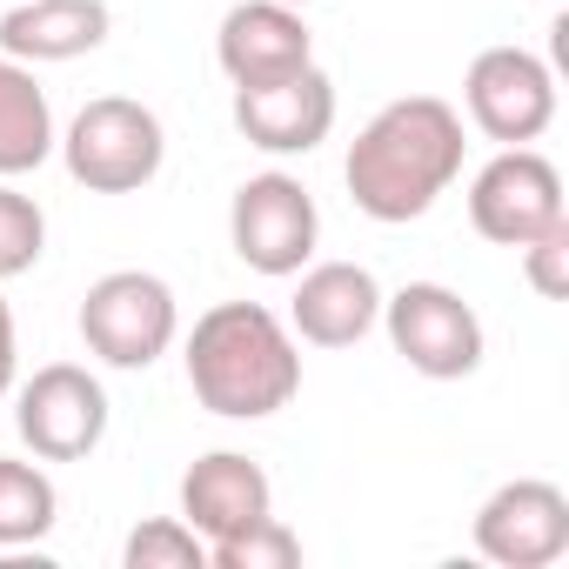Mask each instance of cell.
Segmentation results:
<instances>
[{"label":"cell","mask_w":569,"mask_h":569,"mask_svg":"<svg viewBox=\"0 0 569 569\" xmlns=\"http://www.w3.org/2000/svg\"><path fill=\"white\" fill-rule=\"evenodd\" d=\"M462 114L442 94H402L349 141V201L382 228L422 221L462 174Z\"/></svg>","instance_id":"6da1fadb"},{"label":"cell","mask_w":569,"mask_h":569,"mask_svg":"<svg viewBox=\"0 0 569 569\" xmlns=\"http://www.w3.org/2000/svg\"><path fill=\"white\" fill-rule=\"evenodd\" d=\"M188 389L221 422H261L289 409L302 389V349L296 329L261 302H214L188 329Z\"/></svg>","instance_id":"7a4b0ae2"},{"label":"cell","mask_w":569,"mask_h":569,"mask_svg":"<svg viewBox=\"0 0 569 569\" xmlns=\"http://www.w3.org/2000/svg\"><path fill=\"white\" fill-rule=\"evenodd\" d=\"M54 148H61L68 174H74L88 194H134V188H148V181L161 174V161H168L161 114L141 108V101H128V94L88 101V108L68 121V134H61Z\"/></svg>","instance_id":"3957f363"},{"label":"cell","mask_w":569,"mask_h":569,"mask_svg":"<svg viewBox=\"0 0 569 569\" xmlns=\"http://www.w3.org/2000/svg\"><path fill=\"white\" fill-rule=\"evenodd\" d=\"M181 336L174 289L148 268H114L81 296V342L108 369H154Z\"/></svg>","instance_id":"277c9868"},{"label":"cell","mask_w":569,"mask_h":569,"mask_svg":"<svg viewBox=\"0 0 569 569\" xmlns=\"http://www.w3.org/2000/svg\"><path fill=\"white\" fill-rule=\"evenodd\" d=\"M316 234H322V214H316V194L296 181V174H248L228 201V241L234 254L254 268V274H302L309 254H316Z\"/></svg>","instance_id":"5b68a950"},{"label":"cell","mask_w":569,"mask_h":569,"mask_svg":"<svg viewBox=\"0 0 569 569\" xmlns=\"http://www.w3.org/2000/svg\"><path fill=\"white\" fill-rule=\"evenodd\" d=\"M382 329L396 356L429 382H462L482 369V316L442 281H409V289L382 296Z\"/></svg>","instance_id":"8992f818"},{"label":"cell","mask_w":569,"mask_h":569,"mask_svg":"<svg viewBox=\"0 0 569 569\" xmlns=\"http://www.w3.org/2000/svg\"><path fill=\"white\" fill-rule=\"evenodd\" d=\"M108 389L81 362H48L14 396V429L41 462H81L108 436Z\"/></svg>","instance_id":"52a82bcc"},{"label":"cell","mask_w":569,"mask_h":569,"mask_svg":"<svg viewBox=\"0 0 569 569\" xmlns=\"http://www.w3.org/2000/svg\"><path fill=\"white\" fill-rule=\"evenodd\" d=\"M462 108L489 141L529 148L556 121V74L529 48H482L462 74Z\"/></svg>","instance_id":"ba28073f"},{"label":"cell","mask_w":569,"mask_h":569,"mask_svg":"<svg viewBox=\"0 0 569 569\" xmlns=\"http://www.w3.org/2000/svg\"><path fill=\"white\" fill-rule=\"evenodd\" d=\"M469 221L496 248H522L542 228H556L562 221V174H556V161L536 154V148H502L496 161H482L476 181H469Z\"/></svg>","instance_id":"9c48e42d"},{"label":"cell","mask_w":569,"mask_h":569,"mask_svg":"<svg viewBox=\"0 0 569 569\" xmlns=\"http://www.w3.org/2000/svg\"><path fill=\"white\" fill-rule=\"evenodd\" d=\"M469 536L496 569H549L569 549V496L542 476H516L476 509Z\"/></svg>","instance_id":"30bf717a"},{"label":"cell","mask_w":569,"mask_h":569,"mask_svg":"<svg viewBox=\"0 0 569 569\" xmlns=\"http://www.w3.org/2000/svg\"><path fill=\"white\" fill-rule=\"evenodd\" d=\"M234 128L261 154H316L336 128V81L309 61L281 81L234 88Z\"/></svg>","instance_id":"8fae6325"},{"label":"cell","mask_w":569,"mask_h":569,"mask_svg":"<svg viewBox=\"0 0 569 569\" xmlns=\"http://www.w3.org/2000/svg\"><path fill=\"white\" fill-rule=\"evenodd\" d=\"M214 61L234 88H254V81H281L316 61V34L302 21V8H281V0H234L221 14V34H214Z\"/></svg>","instance_id":"7c38bea8"},{"label":"cell","mask_w":569,"mask_h":569,"mask_svg":"<svg viewBox=\"0 0 569 569\" xmlns=\"http://www.w3.org/2000/svg\"><path fill=\"white\" fill-rule=\"evenodd\" d=\"M261 516H274V482H268V469L254 456L208 449V456L188 462V476H181V522L201 542H228V536H241Z\"/></svg>","instance_id":"4fadbf2b"},{"label":"cell","mask_w":569,"mask_h":569,"mask_svg":"<svg viewBox=\"0 0 569 569\" xmlns=\"http://www.w3.org/2000/svg\"><path fill=\"white\" fill-rule=\"evenodd\" d=\"M382 322V281L362 261H316L289 302V329L316 349H356Z\"/></svg>","instance_id":"5bb4252c"},{"label":"cell","mask_w":569,"mask_h":569,"mask_svg":"<svg viewBox=\"0 0 569 569\" xmlns=\"http://www.w3.org/2000/svg\"><path fill=\"white\" fill-rule=\"evenodd\" d=\"M108 28H114L108 0H14V8L0 14V54L28 61V68L81 61L108 41Z\"/></svg>","instance_id":"9a60e30c"},{"label":"cell","mask_w":569,"mask_h":569,"mask_svg":"<svg viewBox=\"0 0 569 569\" xmlns=\"http://www.w3.org/2000/svg\"><path fill=\"white\" fill-rule=\"evenodd\" d=\"M54 108H48V88L34 81L28 61H8L0 54V181L14 174H34L48 154H54Z\"/></svg>","instance_id":"2e32d148"},{"label":"cell","mask_w":569,"mask_h":569,"mask_svg":"<svg viewBox=\"0 0 569 569\" xmlns=\"http://www.w3.org/2000/svg\"><path fill=\"white\" fill-rule=\"evenodd\" d=\"M61 522V489L41 462L0 456V549H28Z\"/></svg>","instance_id":"e0dca14e"},{"label":"cell","mask_w":569,"mask_h":569,"mask_svg":"<svg viewBox=\"0 0 569 569\" xmlns=\"http://www.w3.org/2000/svg\"><path fill=\"white\" fill-rule=\"evenodd\" d=\"M41 254H48V214H41V201L0 181V281L28 274Z\"/></svg>","instance_id":"ac0fdd59"},{"label":"cell","mask_w":569,"mask_h":569,"mask_svg":"<svg viewBox=\"0 0 569 569\" xmlns=\"http://www.w3.org/2000/svg\"><path fill=\"white\" fill-rule=\"evenodd\" d=\"M208 562H214V569H296V562H302V536H296L289 522L261 516V522H248L241 536L208 542Z\"/></svg>","instance_id":"d6986e66"},{"label":"cell","mask_w":569,"mask_h":569,"mask_svg":"<svg viewBox=\"0 0 569 569\" xmlns=\"http://www.w3.org/2000/svg\"><path fill=\"white\" fill-rule=\"evenodd\" d=\"M121 562H128V569H201V562H208V542H201L181 516H154V522L128 529Z\"/></svg>","instance_id":"ffe728a7"},{"label":"cell","mask_w":569,"mask_h":569,"mask_svg":"<svg viewBox=\"0 0 569 569\" xmlns=\"http://www.w3.org/2000/svg\"><path fill=\"white\" fill-rule=\"evenodd\" d=\"M516 254H522V274H529V289L542 302H562L569 296V214L556 228H542L536 241H522Z\"/></svg>","instance_id":"44dd1931"},{"label":"cell","mask_w":569,"mask_h":569,"mask_svg":"<svg viewBox=\"0 0 569 569\" xmlns=\"http://www.w3.org/2000/svg\"><path fill=\"white\" fill-rule=\"evenodd\" d=\"M14 362H21V342H14V309L0 296V396L14 389Z\"/></svg>","instance_id":"7402d4cb"},{"label":"cell","mask_w":569,"mask_h":569,"mask_svg":"<svg viewBox=\"0 0 569 569\" xmlns=\"http://www.w3.org/2000/svg\"><path fill=\"white\" fill-rule=\"evenodd\" d=\"M281 8H309V0H281Z\"/></svg>","instance_id":"603a6c76"}]
</instances>
